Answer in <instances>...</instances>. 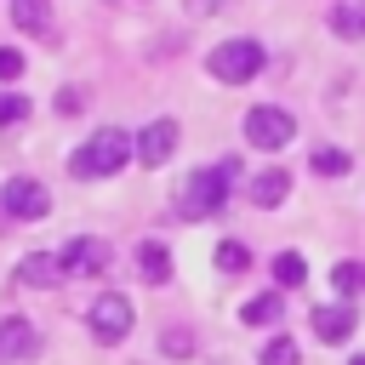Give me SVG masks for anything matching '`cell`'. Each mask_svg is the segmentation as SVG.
<instances>
[{
    "instance_id": "1",
    "label": "cell",
    "mask_w": 365,
    "mask_h": 365,
    "mask_svg": "<svg viewBox=\"0 0 365 365\" xmlns=\"http://www.w3.org/2000/svg\"><path fill=\"white\" fill-rule=\"evenodd\" d=\"M137 154V143L125 137V131H114V125H103V131H91L74 154H68V171L80 177V182H91V177H114L125 160Z\"/></svg>"
},
{
    "instance_id": "2",
    "label": "cell",
    "mask_w": 365,
    "mask_h": 365,
    "mask_svg": "<svg viewBox=\"0 0 365 365\" xmlns=\"http://www.w3.org/2000/svg\"><path fill=\"white\" fill-rule=\"evenodd\" d=\"M234 182H240V160H217L211 171H194V177L177 188V211H182L188 222H200V217L222 211V200H228Z\"/></svg>"
},
{
    "instance_id": "3",
    "label": "cell",
    "mask_w": 365,
    "mask_h": 365,
    "mask_svg": "<svg viewBox=\"0 0 365 365\" xmlns=\"http://www.w3.org/2000/svg\"><path fill=\"white\" fill-rule=\"evenodd\" d=\"M262 63H268V57H262V46H257V40H222V46L205 57V68H211L222 86H245V80H257V74H262Z\"/></svg>"
},
{
    "instance_id": "4",
    "label": "cell",
    "mask_w": 365,
    "mask_h": 365,
    "mask_svg": "<svg viewBox=\"0 0 365 365\" xmlns=\"http://www.w3.org/2000/svg\"><path fill=\"white\" fill-rule=\"evenodd\" d=\"M291 137H297V120H291L285 108L257 103V108L245 114V143H251V148H268V154H274V148H285Z\"/></svg>"
},
{
    "instance_id": "5",
    "label": "cell",
    "mask_w": 365,
    "mask_h": 365,
    "mask_svg": "<svg viewBox=\"0 0 365 365\" xmlns=\"http://www.w3.org/2000/svg\"><path fill=\"white\" fill-rule=\"evenodd\" d=\"M0 205H6V217H23V222H40L46 211H51V194L34 182V177H11L6 188H0Z\"/></svg>"
},
{
    "instance_id": "6",
    "label": "cell",
    "mask_w": 365,
    "mask_h": 365,
    "mask_svg": "<svg viewBox=\"0 0 365 365\" xmlns=\"http://www.w3.org/2000/svg\"><path fill=\"white\" fill-rule=\"evenodd\" d=\"M86 319H91V336H97V342H120V336L131 331V302H125L120 291H103Z\"/></svg>"
},
{
    "instance_id": "7",
    "label": "cell",
    "mask_w": 365,
    "mask_h": 365,
    "mask_svg": "<svg viewBox=\"0 0 365 365\" xmlns=\"http://www.w3.org/2000/svg\"><path fill=\"white\" fill-rule=\"evenodd\" d=\"M108 245L103 240H91V234H80V240H68L63 251H57V262H63V274H103L108 268Z\"/></svg>"
},
{
    "instance_id": "8",
    "label": "cell",
    "mask_w": 365,
    "mask_h": 365,
    "mask_svg": "<svg viewBox=\"0 0 365 365\" xmlns=\"http://www.w3.org/2000/svg\"><path fill=\"white\" fill-rule=\"evenodd\" d=\"M177 154V120H148L137 131V160L143 165H165Z\"/></svg>"
},
{
    "instance_id": "9",
    "label": "cell",
    "mask_w": 365,
    "mask_h": 365,
    "mask_svg": "<svg viewBox=\"0 0 365 365\" xmlns=\"http://www.w3.org/2000/svg\"><path fill=\"white\" fill-rule=\"evenodd\" d=\"M40 348V336H34V325L23 319V314H6L0 319V365H11V359H23V354H34Z\"/></svg>"
},
{
    "instance_id": "10",
    "label": "cell",
    "mask_w": 365,
    "mask_h": 365,
    "mask_svg": "<svg viewBox=\"0 0 365 365\" xmlns=\"http://www.w3.org/2000/svg\"><path fill=\"white\" fill-rule=\"evenodd\" d=\"M314 336H319V342H348V336H354V308H348V302L314 308Z\"/></svg>"
},
{
    "instance_id": "11",
    "label": "cell",
    "mask_w": 365,
    "mask_h": 365,
    "mask_svg": "<svg viewBox=\"0 0 365 365\" xmlns=\"http://www.w3.org/2000/svg\"><path fill=\"white\" fill-rule=\"evenodd\" d=\"M331 34L336 40H365V0H336L331 6Z\"/></svg>"
},
{
    "instance_id": "12",
    "label": "cell",
    "mask_w": 365,
    "mask_h": 365,
    "mask_svg": "<svg viewBox=\"0 0 365 365\" xmlns=\"http://www.w3.org/2000/svg\"><path fill=\"white\" fill-rule=\"evenodd\" d=\"M285 194H291V177H285L279 165H268V171L251 177V205H279Z\"/></svg>"
},
{
    "instance_id": "13",
    "label": "cell",
    "mask_w": 365,
    "mask_h": 365,
    "mask_svg": "<svg viewBox=\"0 0 365 365\" xmlns=\"http://www.w3.org/2000/svg\"><path fill=\"white\" fill-rule=\"evenodd\" d=\"M137 268H143L148 285H165V279H171V251H165L160 240H143V245H137Z\"/></svg>"
},
{
    "instance_id": "14",
    "label": "cell",
    "mask_w": 365,
    "mask_h": 365,
    "mask_svg": "<svg viewBox=\"0 0 365 365\" xmlns=\"http://www.w3.org/2000/svg\"><path fill=\"white\" fill-rule=\"evenodd\" d=\"M17 279H23V285H40V291H46V285H57V279H63V262H57V257H46V251H34V257H23Z\"/></svg>"
},
{
    "instance_id": "15",
    "label": "cell",
    "mask_w": 365,
    "mask_h": 365,
    "mask_svg": "<svg viewBox=\"0 0 365 365\" xmlns=\"http://www.w3.org/2000/svg\"><path fill=\"white\" fill-rule=\"evenodd\" d=\"M11 17H17V29L46 34L51 29V0H11Z\"/></svg>"
},
{
    "instance_id": "16",
    "label": "cell",
    "mask_w": 365,
    "mask_h": 365,
    "mask_svg": "<svg viewBox=\"0 0 365 365\" xmlns=\"http://www.w3.org/2000/svg\"><path fill=\"white\" fill-rule=\"evenodd\" d=\"M279 314H285V302H279V291H262V297H251V302L240 308V319H245V325H274Z\"/></svg>"
},
{
    "instance_id": "17",
    "label": "cell",
    "mask_w": 365,
    "mask_h": 365,
    "mask_svg": "<svg viewBox=\"0 0 365 365\" xmlns=\"http://www.w3.org/2000/svg\"><path fill=\"white\" fill-rule=\"evenodd\" d=\"M274 279H279V291H297V285L308 279V262H302L297 251H279V257H274Z\"/></svg>"
},
{
    "instance_id": "18",
    "label": "cell",
    "mask_w": 365,
    "mask_h": 365,
    "mask_svg": "<svg viewBox=\"0 0 365 365\" xmlns=\"http://www.w3.org/2000/svg\"><path fill=\"white\" fill-rule=\"evenodd\" d=\"M331 285H336L342 297H359V291H365V262H336V268H331Z\"/></svg>"
},
{
    "instance_id": "19",
    "label": "cell",
    "mask_w": 365,
    "mask_h": 365,
    "mask_svg": "<svg viewBox=\"0 0 365 365\" xmlns=\"http://www.w3.org/2000/svg\"><path fill=\"white\" fill-rule=\"evenodd\" d=\"M262 365H297V342H291L285 331H274V336L262 342Z\"/></svg>"
},
{
    "instance_id": "20",
    "label": "cell",
    "mask_w": 365,
    "mask_h": 365,
    "mask_svg": "<svg viewBox=\"0 0 365 365\" xmlns=\"http://www.w3.org/2000/svg\"><path fill=\"white\" fill-rule=\"evenodd\" d=\"M308 165H314V171H319V177H342V171H348V165H354V160H348V154H342V148H314V160H308Z\"/></svg>"
},
{
    "instance_id": "21",
    "label": "cell",
    "mask_w": 365,
    "mask_h": 365,
    "mask_svg": "<svg viewBox=\"0 0 365 365\" xmlns=\"http://www.w3.org/2000/svg\"><path fill=\"white\" fill-rule=\"evenodd\" d=\"M245 262H251V251H245L240 240H222V245H217V268H222V274H245Z\"/></svg>"
},
{
    "instance_id": "22",
    "label": "cell",
    "mask_w": 365,
    "mask_h": 365,
    "mask_svg": "<svg viewBox=\"0 0 365 365\" xmlns=\"http://www.w3.org/2000/svg\"><path fill=\"white\" fill-rule=\"evenodd\" d=\"M17 120H29V97L23 91H0V125H17Z\"/></svg>"
},
{
    "instance_id": "23",
    "label": "cell",
    "mask_w": 365,
    "mask_h": 365,
    "mask_svg": "<svg viewBox=\"0 0 365 365\" xmlns=\"http://www.w3.org/2000/svg\"><path fill=\"white\" fill-rule=\"evenodd\" d=\"M160 348H165V354H194V336H188V331H165Z\"/></svg>"
},
{
    "instance_id": "24",
    "label": "cell",
    "mask_w": 365,
    "mask_h": 365,
    "mask_svg": "<svg viewBox=\"0 0 365 365\" xmlns=\"http://www.w3.org/2000/svg\"><path fill=\"white\" fill-rule=\"evenodd\" d=\"M17 74H23V51L0 46V80H17Z\"/></svg>"
},
{
    "instance_id": "25",
    "label": "cell",
    "mask_w": 365,
    "mask_h": 365,
    "mask_svg": "<svg viewBox=\"0 0 365 365\" xmlns=\"http://www.w3.org/2000/svg\"><path fill=\"white\" fill-rule=\"evenodd\" d=\"M80 103H86V97H80V91H68V86H63V91H57V114H80Z\"/></svg>"
},
{
    "instance_id": "26",
    "label": "cell",
    "mask_w": 365,
    "mask_h": 365,
    "mask_svg": "<svg viewBox=\"0 0 365 365\" xmlns=\"http://www.w3.org/2000/svg\"><path fill=\"white\" fill-rule=\"evenodd\" d=\"M188 6H194V11H211V6H217V0H188Z\"/></svg>"
},
{
    "instance_id": "27",
    "label": "cell",
    "mask_w": 365,
    "mask_h": 365,
    "mask_svg": "<svg viewBox=\"0 0 365 365\" xmlns=\"http://www.w3.org/2000/svg\"><path fill=\"white\" fill-rule=\"evenodd\" d=\"M354 365H365V354H359V359H354Z\"/></svg>"
}]
</instances>
